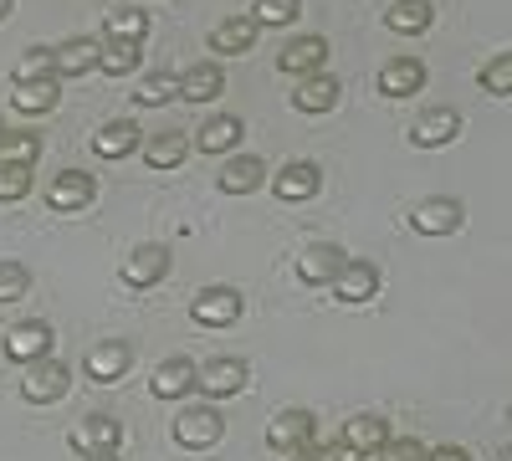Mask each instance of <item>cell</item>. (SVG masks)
Returning <instances> with one entry per match:
<instances>
[{
  "label": "cell",
  "instance_id": "cell-1",
  "mask_svg": "<svg viewBox=\"0 0 512 461\" xmlns=\"http://www.w3.org/2000/svg\"><path fill=\"white\" fill-rule=\"evenodd\" d=\"M169 436H175V446H185V451H210L226 436V421H221L216 405H185L175 415V426H169Z\"/></svg>",
  "mask_w": 512,
  "mask_h": 461
},
{
  "label": "cell",
  "instance_id": "cell-2",
  "mask_svg": "<svg viewBox=\"0 0 512 461\" xmlns=\"http://www.w3.org/2000/svg\"><path fill=\"white\" fill-rule=\"evenodd\" d=\"M344 267H349V257H344V246H333V241H313V246L297 251V282L303 287H333Z\"/></svg>",
  "mask_w": 512,
  "mask_h": 461
},
{
  "label": "cell",
  "instance_id": "cell-3",
  "mask_svg": "<svg viewBox=\"0 0 512 461\" xmlns=\"http://www.w3.org/2000/svg\"><path fill=\"white\" fill-rule=\"evenodd\" d=\"M118 277H123V287L149 292L154 282H164V277H169V246H159V241H144V246H134V251L123 257Z\"/></svg>",
  "mask_w": 512,
  "mask_h": 461
},
{
  "label": "cell",
  "instance_id": "cell-4",
  "mask_svg": "<svg viewBox=\"0 0 512 461\" xmlns=\"http://www.w3.org/2000/svg\"><path fill=\"white\" fill-rule=\"evenodd\" d=\"M461 221H466V211H461V200H451V195H431V200L410 205V231L415 236H456Z\"/></svg>",
  "mask_w": 512,
  "mask_h": 461
},
{
  "label": "cell",
  "instance_id": "cell-5",
  "mask_svg": "<svg viewBox=\"0 0 512 461\" xmlns=\"http://www.w3.org/2000/svg\"><path fill=\"white\" fill-rule=\"evenodd\" d=\"M241 313H246V298L236 287H205L190 303V318L200 328H231V323H241Z\"/></svg>",
  "mask_w": 512,
  "mask_h": 461
},
{
  "label": "cell",
  "instance_id": "cell-6",
  "mask_svg": "<svg viewBox=\"0 0 512 461\" xmlns=\"http://www.w3.org/2000/svg\"><path fill=\"white\" fill-rule=\"evenodd\" d=\"M246 380H251L246 359L221 354V359H205V364H200L195 390H200V395H210V400H231V395H241V390H246Z\"/></svg>",
  "mask_w": 512,
  "mask_h": 461
},
{
  "label": "cell",
  "instance_id": "cell-7",
  "mask_svg": "<svg viewBox=\"0 0 512 461\" xmlns=\"http://www.w3.org/2000/svg\"><path fill=\"white\" fill-rule=\"evenodd\" d=\"M328 62V41L318 36V31H308V36H292L287 47L277 52V72H287V77H318V72H328L323 67Z\"/></svg>",
  "mask_w": 512,
  "mask_h": 461
},
{
  "label": "cell",
  "instance_id": "cell-8",
  "mask_svg": "<svg viewBox=\"0 0 512 461\" xmlns=\"http://www.w3.org/2000/svg\"><path fill=\"white\" fill-rule=\"evenodd\" d=\"M67 390H72V369H67L62 359H41V364H31V369H26V380H21V395H26L31 405H57Z\"/></svg>",
  "mask_w": 512,
  "mask_h": 461
},
{
  "label": "cell",
  "instance_id": "cell-9",
  "mask_svg": "<svg viewBox=\"0 0 512 461\" xmlns=\"http://www.w3.org/2000/svg\"><path fill=\"white\" fill-rule=\"evenodd\" d=\"M98 200V180L88 170H62L52 185H47V205L62 216H77V211H88V205Z\"/></svg>",
  "mask_w": 512,
  "mask_h": 461
},
{
  "label": "cell",
  "instance_id": "cell-10",
  "mask_svg": "<svg viewBox=\"0 0 512 461\" xmlns=\"http://www.w3.org/2000/svg\"><path fill=\"white\" fill-rule=\"evenodd\" d=\"M456 134H461V113L446 108V103H441V108H425V113L410 123V144H415V149H446Z\"/></svg>",
  "mask_w": 512,
  "mask_h": 461
},
{
  "label": "cell",
  "instance_id": "cell-11",
  "mask_svg": "<svg viewBox=\"0 0 512 461\" xmlns=\"http://www.w3.org/2000/svg\"><path fill=\"white\" fill-rule=\"evenodd\" d=\"M374 88L384 98H415L425 88V62L420 57H390V62L374 72Z\"/></svg>",
  "mask_w": 512,
  "mask_h": 461
},
{
  "label": "cell",
  "instance_id": "cell-12",
  "mask_svg": "<svg viewBox=\"0 0 512 461\" xmlns=\"http://www.w3.org/2000/svg\"><path fill=\"white\" fill-rule=\"evenodd\" d=\"M272 190H277V200H287V205H303V200H313V195L323 190V170H318L313 159H292V164H282V170H277Z\"/></svg>",
  "mask_w": 512,
  "mask_h": 461
},
{
  "label": "cell",
  "instance_id": "cell-13",
  "mask_svg": "<svg viewBox=\"0 0 512 461\" xmlns=\"http://www.w3.org/2000/svg\"><path fill=\"white\" fill-rule=\"evenodd\" d=\"M52 354V328L47 323H41V318H31V323H16L11 333H6V359L11 364H41V359H47Z\"/></svg>",
  "mask_w": 512,
  "mask_h": 461
},
{
  "label": "cell",
  "instance_id": "cell-14",
  "mask_svg": "<svg viewBox=\"0 0 512 461\" xmlns=\"http://www.w3.org/2000/svg\"><path fill=\"white\" fill-rule=\"evenodd\" d=\"M313 431H318L313 410L292 405V410H277V415H272L267 441H272V451H297V446H313Z\"/></svg>",
  "mask_w": 512,
  "mask_h": 461
},
{
  "label": "cell",
  "instance_id": "cell-15",
  "mask_svg": "<svg viewBox=\"0 0 512 461\" xmlns=\"http://www.w3.org/2000/svg\"><path fill=\"white\" fill-rule=\"evenodd\" d=\"M149 134H139V123L134 118H113L103 123V129L93 134V154L98 159H128V154H139Z\"/></svg>",
  "mask_w": 512,
  "mask_h": 461
},
{
  "label": "cell",
  "instance_id": "cell-16",
  "mask_svg": "<svg viewBox=\"0 0 512 461\" xmlns=\"http://www.w3.org/2000/svg\"><path fill=\"white\" fill-rule=\"evenodd\" d=\"M195 380H200V369L175 354V359H164V364L149 374V395H154V400H185V395L195 390Z\"/></svg>",
  "mask_w": 512,
  "mask_h": 461
},
{
  "label": "cell",
  "instance_id": "cell-17",
  "mask_svg": "<svg viewBox=\"0 0 512 461\" xmlns=\"http://www.w3.org/2000/svg\"><path fill=\"white\" fill-rule=\"evenodd\" d=\"M128 364H134V349H128L123 339H108V344H93L88 359H82V369H88V380L98 385H113L128 374Z\"/></svg>",
  "mask_w": 512,
  "mask_h": 461
},
{
  "label": "cell",
  "instance_id": "cell-18",
  "mask_svg": "<svg viewBox=\"0 0 512 461\" xmlns=\"http://www.w3.org/2000/svg\"><path fill=\"white\" fill-rule=\"evenodd\" d=\"M338 93H344V88H338V77H333V72H318V77H303V82L292 88V108L308 113V118H318V113H333V108H338Z\"/></svg>",
  "mask_w": 512,
  "mask_h": 461
},
{
  "label": "cell",
  "instance_id": "cell-19",
  "mask_svg": "<svg viewBox=\"0 0 512 461\" xmlns=\"http://www.w3.org/2000/svg\"><path fill=\"white\" fill-rule=\"evenodd\" d=\"M118 441H123V426L103 410L82 415V421L72 426V451H118Z\"/></svg>",
  "mask_w": 512,
  "mask_h": 461
},
{
  "label": "cell",
  "instance_id": "cell-20",
  "mask_svg": "<svg viewBox=\"0 0 512 461\" xmlns=\"http://www.w3.org/2000/svg\"><path fill=\"white\" fill-rule=\"evenodd\" d=\"M57 98H62V77H36V82H16V88H11V108L26 113V118L52 113Z\"/></svg>",
  "mask_w": 512,
  "mask_h": 461
},
{
  "label": "cell",
  "instance_id": "cell-21",
  "mask_svg": "<svg viewBox=\"0 0 512 461\" xmlns=\"http://www.w3.org/2000/svg\"><path fill=\"white\" fill-rule=\"evenodd\" d=\"M241 134H246V123H241L236 113H216V118L200 123L195 149H200V154H231V149L241 144Z\"/></svg>",
  "mask_w": 512,
  "mask_h": 461
},
{
  "label": "cell",
  "instance_id": "cell-22",
  "mask_svg": "<svg viewBox=\"0 0 512 461\" xmlns=\"http://www.w3.org/2000/svg\"><path fill=\"white\" fill-rule=\"evenodd\" d=\"M256 26L251 16H226L221 26H210V52L216 57H241V52H251V41H256Z\"/></svg>",
  "mask_w": 512,
  "mask_h": 461
},
{
  "label": "cell",
  "instance_id": "cell-23",
  "mask_svg": "<svg viewBox=\"0 0 512 461\" xmlns=\"http://www.w3.org/2000/svg\"><path fill=\"white\" fill-rule=\"evenodd\" d=\"M374 292H379V267L374 262H349L344 272H338V282H333V298L338 303H369L374 298Z\"/></svg>",
  "mask_w": 512,
  "mask_h": 461
},
{
  "label": "cell",
  "instance_id": "cell-24",
  "mask_svg": "<svg viewBox=\"0 0 512 461\" xmlns=\"http://www.w3.org/2000/svg\"><path fill=\"white\" fill-rule=\"evenodd\" d=\"M221 88H226V72L216 62H195V67L180 72V98L185 103H216Z\"/></svg>",
  "mask_w": 512,
  "mask_h": 461
},
{
  "label": "cell",
  "instance_id": "cell-25",
  "mask_svg": "<svg viewBox=\"0 0 512 461\" xmlns=\"http://www.w3.org/2000/svg\"><path fill=\"white\" fill-rule=\"evenodd\" d=\"M93 67H103V47L93 36H72L57 47V77H88Z\"/></svg>",
  "mask_w": 512,
  "mask_h": 461
},
{
  "label": "cell",
  "instance_id": "cell-26",
  "mask_svg": "<svg viewBox=\"0 0 512 461\" xmlns=\"http://www.w3.org/2000/svg\"><path fill=\"white\" fill-rule=\"evenodd\" d=\"M144 164L149 170H180L185 164V154H190V134H180V129H164V134H154V139H144Z\"/></svg>",
  "mask_w": 512,
  "mask_h": 461
},
{
  "label": "cell",
  "instance_id": "cell-27",
  "mask_svg": "<svg viewBox=\"0 0 512 461\" xmlns=\"http://www.w3.org/2000/svg\"><path fill=\"white\" fill-rule=\"evenodd\" d=\"M216 180H221L226 195H251V190H262V185H267V164L256 159V154H236Z\"/></svg>",
  "mask_w": 512,
  "mask_h": 461
},
{
  "label": "cell",
  "instance_id": "cell-28",
  "mask_svg": "<svg viewBox=\"0 0 512 461\" xmlns=\"http://www.w3.org/2000/svg\"><path fill=\"white\" fill-rule=\"evenodd\" d=\"M431 21H436L431 0H395L390 16H384V26L400 31V36H425V31H431Z\"/></svg>",
  "mask_w": 512,
  "mask_h": 461
},
{
  "label": "cell",
  "instance_id": "cell-29",
  "mask_svg": "<svg viewBox=\"0 0 512 461\" xmlns=\"http://www.w3.org/2000/svg\"><path fill=\"white\" fill-rule=\"evenodd\" d=\"M338 441H349L354 451L374 456L384 441H390V421H384V415H354V421L344 426V436H338Z\"/></svg>",
  "mask_w": 512,
  "mask_h": 461
},
{
  "label": "cell",
  "instance_id": "cell-30",
  "mask_svg": "<svg viewBox=\"0 0 512 461\" xmlns=\"http://www.w3.org/2000/svg\"><path fill=\"white\" fill-rule=\"evenodd\" d=\"M175 98H180V77L175 72H149V77H139V88H134V103H144V108H164Z\"/></svg>",
  "mask_w": 512,
  "mask_h": 461
},
{
  "label": "cell",
  "instance_id": "cell-31",
  "mask_svg": "<svg viewBox=\"0 0 512 461\" xmlns=\"http://www.w3.org/2000/svg\"><path fill=\"white\" fill-rule=\"evenodd\" d=\"M144 62V41H103V72L108 77H128Z\"/></svg>",
  "mask_w": 512,
  "mask_h": 461
},
{
  "label": "cell",
  "instance_id": "cell-32",
  "mask_svg": "<svg viewBox=\"0 0 512 461\" xmlns=\"http://www.w3.org/2000/svg\"><path fill=\"white\" fill-rule=\"evenodd\" d=\"M103 31H108V41H144L149 36V16H144V6H123V11H113L103 21Z\"/></svg>",
  "mask_w": 512,
  "mask_h": 461
},
{
  "label": "cell",
  "instance_id": "cell-33",
  "mask_svg": "<svg viewBox=\"0 0 512 461\" xmlns=\"http://www.w3.org/2000/svg\"><path fill=\"white\" fill-rule=\"evenodd\" d=\"M246 16H251L256 26H292L297 16H303V0H256Z\"/></svg>",
  "mask_w": 512,
  "mask_h": 461
},
{
  "label": "cell",
  "instance_id": "cell-34",
  "mask_svg": "<svg viewBox=\"0 0 512 461\" xmlns=\"http://www.w3.org/2000/svg\"><path fill=\"white\" fill-rule=\"evenodd\" d=\"M36 159H41L36 134H6L0 139V164H26V170H36Z\"/></svg>",
  "mask_w": 512,
  "mask_h": 461
},
{
  "label": "cell",
  "instance_id": "cell-35",
  "mask_svg": "<svg viewBox=\"0 0 512 461\" xmlns=\"http://www.w3.org/2000/svg\"><path fill=\"white\" fill-rule=\"evenodd\" d=\"M36 77H57V47H26V57L16 62V82H36Z\"/></svg>",
  "mask_w": 512,
  "mask_h": 461
},
{
  "label": "cell",
  "instance_id": "cell-36",
  "mask_svg": "<svg viewBox=\"0 0 512 461\" xmlns=\"http://www.w3.org/2000/svg\"><path fill=\"white\" fill-rule=\"evenodd\" d=\"M477 82H482V93H492V98H512V52L492 57V62L477 72Z\"/></svg>",
  "mask_w": 512,
  "mask_h": 461
},
{
  "label": "cell",
  "instance_id": "cell-37",
  "mask_svg": "<svg viewBox=\"0 0 512 461\" xmlns=\"http://www.w3.org/2000/svg\"><path fill=\"white\" fill-rule=\"evenodd\" d=\"M31 292V267L26 262H0V303H21Z\"/></svg>",
  "mask_w": 512,
  "mask_h": 461
},
{
  "label": "cell",
  "instance_id": "cell-38",
  "mask_svg": "<svg viewBox=\"0 0 512 461\" xmlns=\"http://www.w3.org/2000/svg\"><path fill=\"white\" fill-rule=\"evenodd\" d=\"M31 195V170L26 164H0V205H16Z\"/></svg>",
  "mask_w": 512,
  "mask_h": 461
},
{
  "label": "cell",
  "instance_id": "cell-39",
  "mask_svg": "<svg viewBox=\"0 0 512 461\" xmlns=\"http://www.w3.org/2000/svg\"><path fill=\"white\" fill-rule=\"evenodd\" d=\"M374 461H431V451H425L415 436H400V441L390 436V441L374 451Z\"/></svg>",
  "mask_w": 512,
  "mask_h": 461
},
{
  "label": "cell",
  "instance_id": "cell-40",
  "mask_svg": "<svg viewBox=\"0 0 512 461\" xmlns=\"http://www.w3.org/2000/svg\"><path fill=\"white\" fill-rule=\"evenodd\" d=\"M318 461H364V451H354L349 441H333V446H318Z\"/></svg>",
  "mask_w": 512,
  "mask_h": 461
},
{
  "label": "cell",
  "instance_id": "cell-41",
  "mask_svg": "<svg viewBox=\"0 0 512 461\" xmlns=\"http://www.w3.org/2000/svg\"><path fill=\"white\" fill-rule=\"evenodd\" d=\"M277 461H318V446H297V451H277Z\"/></svg>",
  "mask_w": 512,
  "mask_h": 461
},
{
  "label": "cell",
  "instance_id": "cell-42",
  "mask_svg": "<svg viewBox=\"0 0 512 461\" xmlns=\"http://www.w3.org/2000/svg\"><path fill=\"white\" fill-rule=\"evenodd\" d=\"M431 461H472V456H466L461 446H436V451H431Z\"/></svg>",
  "mask_w": 512,
  "mask_h": 461
},
{
  "label": "cell",
  "instance_id": "cell-43",
  "mask_svg": "<svg viewBox=\"0 0 512 461\" xmlns=\"http://www.w3.org/2000/svg\"><path fill=\"white\" fill-rule=\"evenodd\" d=\"M77 461H118V451H77Z\"/></svg>",
  "mask_w": 512,
  "mask_h": 461
},
{
  "label": "cell",
  "instance_id": "cell-44",
  "mask_svg": "<svg viewBox=\"0 0 512 461\" xmlns=\"http://www.w3.org/2000/svg\"><path fill=\"white\" fill-rule=\"evenodd\" d=\"M11 6H16V0H0V21H6V16H11Z\"/></svg>",
  "mask_w": 512,
  "mask_h": 461
},
{
  "label": "cell",
  "instance_id": "cell-45",
  "mask_svg": "<svg viewBox=\"0 0 512 461\" xmlns=\"http://www.w3.org/2000/svg\"><path fill=\"white\" fill-rule=\"evenodd\" d=\"M492 461H512V446H502V451H497V456H492Z\"/></svg>",
  "mask_w": 512,
  "mask_h": 461
},
{
  "label": "cell",
  "instance_id": "cell-46",
  "mask_svg": "<svg viewBox=\"0 0 512 461\" xmlns=\"http://www.w3.org/2000/svg\"><path fill=\"white\" fill-rule=\"evenodd\" d=\"M0 139H6V129H0Z\"/></svg>",
  "mask_w": 512,
  "mask_h": 461
}]
</instances>
